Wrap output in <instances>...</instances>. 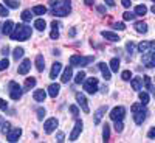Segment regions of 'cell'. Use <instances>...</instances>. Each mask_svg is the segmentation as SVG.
Masks as SVG:
<instances>
[{"label": "cell", "mask_w": 155, "mask_h": 143, "mask_svg": "<svg viewBox=\"0 0 155 143\" xmlns=\"http://www.w3.org/2000/svg\"><path fill=\"white\" fill-rule=\"evenodd\" d=\"M31 34H33L31 27H28V25H25V23H19L14 27V30L9 34V37L12 41H28L31 37Z\"/></svg>", "instance_id": "obj_1"}, {"label": "cell", "mask_w": 155, "mask_h": 143, "mask_svg": "<svg viewBox=\"0 0 155 143\" xmlns=\"http://www.w3.org/2000/svg\"><path fill=\"white\" fill-rule=\"evenodd\" d=\"M141 61H143V64L147 69L155 67V41H150L149 48L144 51V53H141Z\"/></svg>", "instance_id": "obj_2"}, {"label": "cell", "mask_w": 155, "mask_h": 143, "mask_svg": "<svg viewBox=\"0 0 155 143\" xmlns=\"http://www.w3.org/2000/svg\"><path fill=\"white\" fill-rule=\"evenodd\" d=\"M70 11H71V2L70 0H62L51 8V14L58 17H65L70 14Z\"/></svg>", "instance_id": "obj_3"}, {"label": "cell", "mask_w": 155, "mask_h": 143, "mask_svg": "<svg viewBox=\"0 0 155 143\" xmlns=\"http://www.w3.org/2000/svg\"><path fill=\"white\" fill-rule=\"evenodd\" d=\"M95 61V56H81V55H73L70 56V66L71 67H85L88 64Z\"/></svg>", "instance_id": "obj_4"}, {"label": "cell", "mask_w": 155, "mask_h": 143, "mask_svg": "<svg viewBox=\"0 0 155 143\" xmlns=\"http://www.w3.org/2000/svg\"><path fill=\"white\" fill-rule=\"evenodd\" d=\"M8 89H9V97H11V100H14V101H19V100L22 98V94L25 92V90H22V87H20L16 81H11L9 86H8Z\"/></svg>", "instance_id": "obj_5"}, {"label": "cell", "mask_w": 155, "mask_h": 143, "mask_svg": "<svg viewBox=\"0 0 155 143\" xmlns=\"http://www.w3.org/2000/svg\"><path fill=\"white\" fill-rule=\"evenodd\" d=\"M84 90L87 94L93 95L98 92V78L92 76V78H87V80L84 81Z\"/></svg>", "instance_id": "obj_6"}, {"label": "cell", "mask_w": 155, "mask_h": 143, "mask_svg": "<svg viewBox=\"0 0 155 143\" xmlns=\"http://www.w3.org/2000/svg\"><path fill=\"white\" fill-rule=\"evenodd\" d=\"M124 115H126V109H124L123 106H116V107H113V109L110 111V118H112L113 121L123 120Z\"/></svg>", "instance_id": "obj_7"}, {"label": "cell", "mask_w": 155, "mask_h": 143, "mask_svg": "<svg viewBox=\"0 0 155 143\" xmlns=\"http://www.w3.org/2000/svg\"><path fill=\"white\" fill-rule=\"evenodd\" d=\"M76 101H78V104H79V107H81V109H82L85 114H88V112H90L88 103H87V98L84 97V94L78 92V94H76Z\"/></svg>", "instance_id": "obj_8"}, {"label": "cell", "mask_w": 155, "mask_h": 143, "mask_svg": "<svg viewBox=\"0 0 155 143\" xmlns=\"http://www.w3.org/2000/svg\"><path fill=\"white\" fill-rule=\"evenodd\" d=\"M82 121L81 120H76V123H74V128H73V131H71V134H70V141H74L78 137H79V134L82 132Z\"/></svg>", "instance_id": "obj_9"}, {"label": "cell", "mask_w": 155, "mask_h": 143, "mask_svg": "<svg viewBox=\"0 0 155 143\" xmlns=\"http://www.w3.org/2000/svg\"><path fill=\"white\" fill-rule=\"evenodd\" d=\"M58 124H59V121L56 120V118H48L45 123H44V131L47 132V134H51L54 131V129L58 128Z\"/></svg>", "instance_id": "obj_10"}, {"label": "cell", "mask_w": 155, "mask_h": 143, "mask_svg": "<svg viewBox=\"0 0 155 143\" xmlns=\"http://www.w3.org/2000/svg\"><path fill=\"white\" fill-rule=\"evenodd\" d=\"M146 115H147V112H146L144 107L140 109V111H135V112H134V121H135L137 124H143V121L146 120Z\"/></svg>", "instance_id": "obj_11"}, {"label": "cell", "mask_w": 155, "mask_h": 143, "mask_svg": "<svg viewBox=\"0 0 155 143\" xmlns=\"http://www.w3.org/2000/svg\"><path fill=\"white\" fill-rule=\"evenodd\" d=\"M22 135V129L20 128H14V129H9V132L6 134L8 141H17Z\"/></svg>", "instance_id": "obj_12"}, {"label": "cell", "mask_w": 155, "mask_h": 143, "mask_svg": "<svg viewBox=\"0 0 155 143\" xmlns=\"http://www.w3.org/2000/svg\"><path fill=\"white\" fill-rule=\"evenodd\" d=\"M98 69L101 70V73H102V78H104L106 81H109L110 78H112V75H110V72H112V70H110V67L107 66L106 62H99V64H98Z\"/></svg>", "instance_id": "obj_13"}, {"label": "cell", "mask_w": 155, "mask_h": 143, "mask_svg": "<svg viewBox=\"0 0 155 143\" xmlns=\"http://www.w3.org/2000/svg\"><path fill=\"white\" fill-rule=\"evenodd\" d=\"M30 69H31V61H30V59H23V61L20 62L17 72H19V75H27V73L30 72Z\"/></svg>", "instance_id": "obj_14"}, {"label": "cell", "mask_w": 155, "mask_h": 143, "mask_svg": "<svg viewBox=\"0 0 155 143\" xmlns=\"http://www.w3.org/2000/svg\"><path fill=\"white\" fill-rule=\"evenodd\" d=\"M61 70H62V64L61 62H54L53 66H51V72H50L51 80H56V78L59 76V73H61Z\"/></svg>", "instance_id": "obj_15"}, {"label": "cell", "mask_w": 155, "mask_h": 143, "mask_svg": "<svg viewBox=\"0 0 155 143\" xmlns=\"http://www.w3.org/2000/svg\"><path fill=\"white\" fill-rule=\"evenodd\" d=\"M134 28H135V31H137V33H140V34H146V33H147V23H146L144 20L135 22Z\"/></svg>", "instance_id": "obj_16"}, {"label": "cell", "mask_w": 155, "mask_h": 143, "mask_svg": "<svg viewBox=\"0 0 155 143\" xmlns=\"http://www.w3.org/2000/svg\"><path fill=\"white\" fill-rule=\"evenodd\" d=\"M71 76H73V69H71V66H68V67H65V70L62 72V78H61V81H62L64 84H67V83L71 80Z\"/></svg>", "instance_id": "obj_17"}, {"label": "cell", "mask_w": 155, "mask_h": 143, "mask_svg": "<svg viewBox=\"0 0 155 143\" xmlns=\"http://www.w3.org/2000/svg\"><path fill=\"white\" fill-rule=\"evenodd\" d=\"M101 36L106 39V41H110V42H118L120 37L118 34H115L113 31H101Z\"/></svg>", "instance_id": "obj_18"}, {"label": "cell", "mask_w": 155, "mask_h": 143, "mask_svg": "<svg viewBox=\"0 0 155 143\" xmlns=\"http://www.w3.org/2000/svg\"><path fill=\"white\" fill-rule=\"evenodd\" d=\"M33 98H34L36 101H39V103H44L45 98H47V92H45L44 89H37V90H34Z\"/></svg>", "instance_id": "obj_19"}, {"label": "cell", "mask_w": 155, "mask_h": 143, "mask_svg": "<svg viewBox=\"0 0 155 143\" xmlns=\"http://www.w3.org/2000/svg\"><path fill=\"white\" fill-rule=\"evenodd\" d=\"M59 90H61V86L56 84V83H53V84L48 86V95H50L51 98H56V97L59 95Z\"/></svg>", "instance_id": "obj_20"}, {"label": "cell", "mask_w": 155, "mask_h": 143, "mask_svg": "<svg viewBox=\"0 0 155 143\" xmlns=\"http://www.w3.org/2000/svg\"><path fill=\"white\" fill-rule=\"evenodd\" d=\"M14 27H16V25H14V22H12V20H6L5 23H3V28H2V33L3 34H11L12 33V30H14Z\"/></svg>", "instance_id": "obj_21"}, {"label": "cell", "mask_w": 155, "mask_h": 143, "mask_svg": "<svg viewBox=\"0 0 155 143\" xmlns=\"http://www.w3.org/2000/svg\"><path fill=\"white\" fill-rule=\"evenodd\" d=\"M51 28H53V30H51V33H50V37L51 39H53V41H56V39L59 37V23L56 22V20H53V22H51Z\"/></svg>", "instance_id": "obj_22"}, {"label": "cell", "mask_w": 155, "mask_h": 143, "mask_svg": "<svg viewBox=\"0 0 155 143\" xmlns=\"http://www.w3.org/2000/svg\"><path fill=\"white\" fill-rule=\"evenodd\" d=\"M130 86H132V89L134 90H141V86H143V78H140V76H137V78H132V81H130Z\"/></svg>", "instance_id": "obj_23"}, {"label": "cell", "mask_w": 155, "mask_h": 143, "mask_svg": "<svg viewBox=\"0 0 155 143\" xmlns=\"http://www.w3.org/2000/svg\"><path fill=\"white\" fill-rule=\"evenodd\" d=\"M106 112H107V106H102V107H99V109L95 112V124H99L102 115H104Z\"/></svg>", "instance_id": "obj_24"}, {"label": "cell", "mask_w": 155, "mask_h": 143, "mask_svg": "<svg viewBox=\"0 0 155 143\" xmlns=\"http://www.w3.org/2000/svg\"><path fill=\"white\" fill-rule=\"evenodd\" d=\"M36 69L39 72H44V69H45V59H44L42 55H37L36 56Z\"/></svg>", "instance_id": "obj_25"}, {"label": "cell", "mask_w": 155, "mask_h": 143, "mask_svg": "<svg viewBox=\"0 0 155 143\" xmlns=\"http://www.w3.org/2000/svg\"><path fill=\"white\" fill-rule=\"evenodd\" d=\"M36 86V78H27V80H25V86H23V89H25V92H27V90H31L33 87Z\"/></svg>", "instance_id": "obj_26"}, {"label": "cell", "mask_w": 155, "mask_h": 143, "mask_svg": "<svg viewBox=\"0 0 155 143\" xmlns=\"http://www.w3.org/2000/svg\"><path fill=\"white\" fill-rule=\"evenodd\" d=\"M109 66H110V70H112V72L118 73V70H120V59H118V58H113V59L109 62Z\"/></svg>", "instance_id": "obj_27"}, {"label": "cell", "mask_w": 155, "mask_h": 143, "mask_svg": "<svg viewBox=\"0 0 155 143\" xmlns=\"http://www.w3.org/2000/svg\"><path fill=\"white\" fill-rule=\"evenodd\" d=\"M34 28L39 30V31H44V30L47 28L45 20H44V19H36V20H34Z\"/></svg>", "instance_id": "obj_28"}, {"label": "cell", "mask_w": 155, "mask_h": 143, "mask_svg": "<svg viewBox=\"0 0 155 143\" xmlns=\"http://www.w3.org/2000/svg\"><path fill=\"white\" fill-rule=\"evenodd\" d=\"M45 12H47V8L44 5H36L33 8V14H36V16H44Z\"/></svg>", "instance_id": "obj_29"}, {"label": "cell", "mask_w": 155, "mask_h": 143, "mask_svg": "<svg viewBox=\"0 0 155 143\" xmlns=\"http://www.w3.org/2000/svg\"><path fill=\"white\" fill-rule=\"evenodd\" d=\"M143 83H144V86H146V89L149 90V92H152L155 95V87L150 83V76H143Z\"/></svg>", "instance_id": "obj_30"}, {"label": "cell", "mask_w": 155, "mask_h": 143, "mask_svg": "<svg viewBox=\"0 0 155 143\" xmlns=\"http://www.w3.org/2000/svg\"><path fill=\"white\" fill-rule=\"evenodd\" d=\"M23 53H25V50H23L22 47H17V48H14V53H12V58H14L16 61H19V59L23 56Z\"/></svg>", "instance_id": "obj_31"}, {"label": "cell", "mask_w": 155, "mask_h": 143, "mask_svg": "<svg viewBox=\"0 0 155 143\" xmlns=\"http://www.w3.org/2000/svg\"><path fill=\"white\" fill-rule=\"evenodd\" d=\"M109 138H110V128H109V124L106 123V124H104V129H102V140L109 141Z\"/></svg>", "instance_id": "obj_32"}, {"label": "cell", "mask_w": 155, "mask_h": 143, "mask_svg": "<svg viewBox=\"0 0 155 143\" xmlns=\"http://www.w3.org/2000/svg\"><path fill=\"white\" fill-rule=\"evenodd\" d=\"M147 12V8L144 6V5H138V6H135V14L137 16H144Z\"/></svg>", "instance_id": "obj_33"}, {"label": "cell", "mask_w": 155, "mask_h": 143, "mask_svg": "<svg viewBox=\"0 0 155 143\" xmlns=\"http://www.w3.org/2000/svg\"><path fill=\"white\" fill-rule=\"evenodd\" d=\"M84 81H85V72H82V70H81L79 73L76 75L74 83H76V84H81V83H84Z\"/></svg>", "instance_id": "obj_34"}, {"label": "cell", "mask_w": 155, "mask_h": 143, "mask_svg": "<svg viewBox=\"0 0 155 143\" xmlns=\"http://www.w3.org/2000/svg\"><path fill=\"white\" fill-rule=\"evenodd\" d=\"M149 44H150V42H147V41L140 42V44H138V51H140V53H144V51L149 48Z\"/></svg>", "instance_id": "obj_35"}, {"label": "cell", "mask_w": 155, "mask_h": 143, "mask_svg": "<svg viewBox=\"0 0 155 143\" xmlns=\"http://www.w3.org/2000/svg\"><path fill=\"white\" fill-rule=\"evenodd\" d=\"M31 12H33V11L25 9V11L22 12V20H23V22H30V20H31V17H33V16H31Z\"/></svg>", "instance_id": "obj_36"}, {"label": "cell", "mask_w": 155, "mask_h": 143, "mask_svg": "<svg viewBox=\"0 0 155 143\" xmlns=\"http://www.w3.org/2000/svg\"><path fill=\"white\" fill-rule=\"evenodd\" d=\"M138 97H140V101L143 103L144 106H146L147 103H149V95H147L146 92H140V94H138Z\"/></svg>", "instance_id": "obj_37"}, {"label": "cell", "mask_w": 155, "mask_h": 143, "mask_svg": "<svg viewBox=\"0 0 155 143\" xmlns=\"http://www.w3.org/2000/svg\"><path fill=\"white\" fill-rule=\"evenodd\" d=\"M5 3H6V6L8 8H12V9H16V8H19V2L17 0H5Z\"/></svg>", "instance_id": "obj_38"}, {"label": "cell", "mask_w": 155, "mask_h": 143, "mask_svg": "<svg viewBox=\"0 0 155 143\" xmlns=\"http://www.w3.org/2000/svg\"><path fill=\"white\" fill-rule=\"evenodd\" d=\"M135 16H137L135 12H130V11H126L124 14H123V19L129 22V20H134V19H135Z\"/></svg>", "instance_id": "obj_39"}, {"label": "cell", "mask_w": 155, "mask_h": 143, "mask_svg": "<svg viewBox=\"0 0 155 143\" xmlns=\"http://www.w3.org/2000/svg\"><path fill=\"white\" fill-rule=\"evenodd\" d=\"M6 16H8V6L0 3V17H6Z\"/></svg>", "instance_id": "obj_40"}, {"label": "cell", "mask_w": 155, "mask_h": 143, "mask_svg": "<svg viewBox=\"0 0 155 143\" xmlns=\"http://www.w3.org/2000/svg\"><path fill=\"white\" fill-rule=\"evenodd\" d=\"M121 78L124 81H130V78H132V73H130V70H124L123 73H121Z\"/></svg>", "instance_id": "obj_41"}, {"label": "cell", "mask_w": 155, "mask_h": 143, "mask_svg": "<svg viewBox=\"0 0 155 143\" xmlns=\"http://www.w3.org/2000/svg\"><path fill=\"white\" fill-rule=\"evenodd\" d=\"M123 129H124L123 120H120V121H115V131H116V132H123Z\"/></svg>", "instance_id": "obj_42"}, {"label": "cell", "mask_w": 155, "mask_h": 143, "mask_svg": "<svg viewBox=\"0 0 155 143\" xmlns=\"http://www.w3.org/2000/svg\"><path fill=\"white\" fill-rule=\"evenodd\" d=\"M8 67H9V61H8L6 58L0 61V70H6Z\"/></svg>", "instance_id": "obj_43"}, {"label": "cell", "mask_w": 155, "mask_h": 143, "mask_svg": "<svg viewBox=\"0 0 155 143\" xmlns=\"http://www.w3.org/2000/svg\"><path fill=\"white\" fill-rule=\"evenodd\" d=\"M126 50L129 51V55H132V53H134V50H135V44H134L132 41H130V42H127V44H126Z\"/></svg>", "instance_id": "obj_44"}, {"label": "cell", "mask_w": 155, "mask_h": 143, "mask_svg": "<svg viewBox=\"0 0 155 143\" xmlns=\"http://www.w3.org/2000/svg\"><path fill=\"white\" fill-rule=\"evenodd\" d=\"M113 30H118V31H123L126 30V25L123 22H118V23H113Z\"/></svg>", "instance_id": "obj_45"}, {"label": "cell", "mask_w": 155, "mask_h": 143, "mask_svg": "<svg viewBox=\"0 0 155 143\" xmlns=\"http://www.w3.org/2000/svg\"><path fill=\"white\" fill-rule=\"evenodd\" d=\"M45 114H47V112H45L44 107H39V109H37V118H39V120H44Z\"/></svg>", "instance_id": "obj_46"}, {"label": "cell", "mask_w": 155, "mask_h": 143, "mask_svg": "<svg viewBox=\"0 0 155 143\" xmlns=\"http://www.w3.org/2000/svg\"><path fill=\"white\" fill-rule=\"evenodd\" d=\"M6 109H8V103L0 98V111H6Z\"/></svg>", "instance_id": "obj_47"}, {"label": "cell", "mask_w": 155, "mask_h": 143, "mask_svg": "<svg viewBox=\"0 0 155 143\" xmlns=\"http://www.w3.org/2000/svg\"><path fill=\"white\" fill-rule=\"evenodd\" d=\"M56 140H58L59 143H62L64 140H65V135H64V132H61V131H59V132L56 134Z\"/></svg>", "instance_id": "obj_48"}, {"label": "cell", "mask_w": 155, "mask_h": 143, "mask_svg": "<svg viewBox=\"0 0 155 143\" xmlns=\"http://www.w3.org/2000/svg\"><path fill=\"white\" fill-rule=\"evenodd\" d=\"M70 112L76 117V115H79V109H78L76 106H70Z\"/></svg>", "instance_id": "obj_49"}, {"label": "cell", "mask_w": 155, "mask_h": 143, "mask_svg": "<svg viewBox=\"0 0 155 143\" xmlns=\"http://www.w3.org/2000/svg\"><path fill=\"white\" fill-rule=\"evenodd\" d=\"M2 126H3V132L8 134V132H9V123H8V121H3Z\"/></svg>", "instance_id": "obj_50"}, {"label": "cell", "mask_w": 155, "mask_h": 143, "mask_svg": "<svg viewBox=\"0 0 155 143\" xmlns=\"http://www.w3.org/2000/svg\"><path fill=\"white\" fill-rule=\"evenodd\" d=\"M121 5H123L124 8H130L132 2H130V0H121Z\"/></svg>", "instance_id": "obj_51"}, {"label": "cell", "mask_w": 155, "mask_h": 143, "mask_svg": "<svg viewBox=\"0 0 155 143\" xmlns=\"http://www.w3.org/2000/svg\"><path fill=\"white\" fill-rule=\"evenodd\" d=\"M147 137H149V138H155V128H152L150 131L147 132Z\"/></svg>", "instance_id": "obj_52"}, {"label": "cell", "mask_w": 155, "mask_h": 143, "mask_svg": "<svg viewBox=\"0 0 155 143\" xmlns=\"http://www.w3.org/2000/svg\"><path fill=\"white\" fill-rule=\"evenodd\" d=\"M96 9L101 12V14H106V6H102V5H99V6H96Z\"/></svg>", "instance_id": "obj_53"}, {"label": "cell", "mask_w": 155, "mask_h": 143, "mask_svg": "<svg viewBox=\"0 0 155 143\" xmlns=\"http://www.w3.org/2000/svg\"><path fill=\"white\" fill-rule=\"evenodd\" d=\"M8 53H9V48H8V47H3V48H2V55H3V56H6Z\"/></svg>", "instance_id": "obj_54"}, {"label": "cell", "mask_w": 155, "mask_h": 143, "mask_svg": "<svg viewBox=\"0 0 155 143\" xmlns=\"http://www.w3.org/2000/svg\"><path fill=\"white\" fill-rule=\"evenodd\" d=\"M107 3V6H115V0H104Z\"/></svg>", "instance_id": "obj_55"}, {"label": "cell", "mask_w": 155, "mask_h": 143, "mask_svg": "<svg viewBox=\"0 0 155 143\" xmlns=\"http://www.w3.org/2000/svg\"><path fill=\"white\" fill-rule=\"evenodd\" d=\"M84 3H85L87 6H92V5L95 3V0H84Z\"/></svg>", "instance_id": "obj_56"}, {"label": "cell", "mask_w": 155, "mask_h": 143, "mask_svg": "<svg viewBox=\"0 0 155 143\" xmlns=\"http://www.w3.org/2000/svg\"><path fill=\"white\" fill-rule=\"evenodd\" d=\"M107 90H109V89H107L106 86H102V87H101V92H102V94H107Z\"/></svg>", "instance_id": "obj_57"}, {"label": "cell", "mask_w": 155, "mask_h": 143, "mask_svg": "<svg viewBox=\"0 0 155 143\" xmlns=\"http://www.w3.org/2000/svg\"><path fill=\"white\" fill-rule=\"evenodd\" d=\"M68 34H70V36H71V37H73V36H74V34H76V30H74V28H71V30H70V33H68Z\"/></svg>", "instance_id": "obj_58"}, {"label": "cell", "mask_w": 155, "mask_h": 143, "mask_svg": "<svg viewBox=\"0 0 155 143\" xmlns=\"http://www.w3.org/2000/svg\"><path fill=\"white\" fill-rule=\"evenodd\" d=\"M56 3H58V0H50V5H51V6H54Z\"/></svg>", "instance_id": "obj_59"}, {"label": "cell", "mask_w": 155, "mask_h": 143, "mask_svg": "<svg viewBox=\"0 0 155 143\" xmlns=\"http://www.w3.org/2000/svg\"><path fill=\"white\" fill-rule=\"evenodd\" d=\"M150 11H152V12H153V14H155V3L152 5V8H150Z\"/></svg>", "instance_id": "obj_60"}, {"label": "cell", "mask_w": 155, "mask_h": 143, "mask_svg": "<svg viewBox=\"0 0 155 143\" xmlns=\"http://www.w3.org/2000/svg\"><path fill=\"white\" fill-rule=\"evenodd\" d=\"M152 2H153V3H155V0H152Z\"/></svg>", "instance_id": "obj_61"}]
</instances>
